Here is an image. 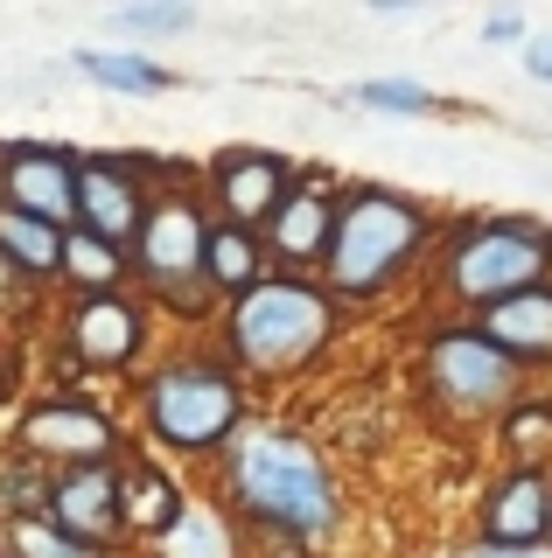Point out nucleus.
<instances>
[{"mask_svg":"<svg viewBox=\"0 0 552 558\" xmlns=\"http://www.w3.org/2000/svg\"><path fill=\"white\" fill-rule=\"evenodd\" d=\"M441 217L420 196L392 182H343L336 196V231L322 252V293L336 307H371L385 293H399L420 258H434Z\"/></svg>","mask_w":552,"mask_h":558,"instance_id":"f257e3e1","label":"nucleus"},{"mask_svg":"<svg viewBox=\"0 0 552 558\" xmlns=\"http://www.w3.org/2000/svg\"><path fill=\"white\" fill-rule=\"evenodd\" d=\"M224 496L238 517H252L266 537H295V545H322L343 531V488L322 461V447L295 426H259L231 440L224 461Z\"/></svg>","mask_w":552,"mask_h":558,"instance_id":"f03ea898","label":"nucleus"},{"mask_svg":"<svg viewBox=\"0 0 552 558\" xmlns=\"http://www.w3.org/2000/svg\"><path fill=\"white\" fill-rule=\"evenodd\" d=\"M552 279V217L531 209H469L441 223L434 238V301L455 307V322H476L482 307L511 301Z\"/></svg>","mask_w":552,"mask_h":558,"instance_id":"7ed1b4c3","label":"nucleus"},{"mask_svg":"<svg viewBox=\"0 0 552 558\" xmlns=\"http://www.w3.org/2000/svg\"><path fill=\"white\" fill-rule=\"evenodd\" d=\"M343 307L322 293V279L301 272H266L252 293L231 301V322H224V342H231V371L252 377H295L322 349L336 342Z\"/></svg>","mask_w":552,"mask_h":558,"instance_id":"20e7f679","label":"nucleus"},{"mask_svg":"<svg viewBox=\"0 0 552 558\" xmlns=\"http://www.w3.org/2000/svg\"><path fill=\"white\" fill-rule=\"evenodd\" d=\"M412 384H420V398L441 418H455V426H496V418L531 391V377L517 371L476 322H434L427 328Z\"/></svg>","mask_w":552,"mask_h":558,"instance_id":"39448f33","label":"nucleus"},{"mask_svg":"<svg viewBox=\"0 0 552 558\" xmlns=\"http://www.w3.org/2000/svg\"><path fill=\"white\" fill-rule=\"evenodd\" d=\"M141 418L168 453H217L245 418V384L224 356H176L141 384Z\"/></svg>","mask_w":552,"mask_h":558,"instance_id":"423d86ee","label":"nucleus"},{"mask_svg":"<svg viewBox=\"0 0 552 558\" xmlns=\"http://www.w3.org/2000/svg\"><path fill=\"white\" fill-rule=\"evenodd\" d=\"M203 238H211V223H203V209L189 196L154 203L141 238H133V272H141L161 301H176L182 314L211 307V287H203Z\"/></svg>","mask_w":552,"mask_h":558,"instance_id":"0eeeda50","label":"nucleus"},{"mask_svg":"<svg viewBox=\"0 0 552 558\" xmlns=\"http://www.w3.org/2000/svg\"><path fill=\"white\" fill-rule=\"evenodd\" d=\"M295 182H301V168L287 154H266V147H231L203 174V189L217 203V223H238V231H266Z\"/></svg>","mask_w":552,"mask_h":558,"instance_id":"6e6552de","label":"nucleus"},{"mask_svg":"<svg viewBox=\"0 0 552 558\" xmlns=\"http://www.w3.org/2000/svg\"><path fill=\"white\" fill-rule=\"evenodd\" d=\"M0 209H22L49 231H77V154L8 147L0 154Z\"/></svg>","mask_w":552,"mask_h":558,"instance_id":"1a4fd4ad","label":"nucleus"},{"mask_svg":"<svg viewBox=\"0 0 552 558\" xmlns=\"http://www.w3.org/2000/svg\"><path fill=\"white\" fill-rule=\"evenodd\" d=\"M336 196L343 189L329 182V174H301V182L287 189V203L273 209V223L259 231L273 266H287L301 279L322 272V252H329V231H336Z\"/></svg>","mask_w":552,"mask_h":558,"instance_id":"9d476101","label":"nucleus"},{"mask_svg":"<svg viewBox=\"0 0 552 558\" xmlns=\"http://www.w3.org/2000/svg\"><path fill=\"white\" fill-rule=\"evenodd\" d=\"M482 545H552V468H504L476 502Z\"/></svg>","mask_w":552,"mask_h":558,"instance_id":"9b49d317","label":"nucleus"},{"mask_svg":"<svg viewBox=\"0 0 552 558\" xmlns=\"http://www.w3.org/2000/svg\"><path fill=\"white\" fill-rule=\"evenodd\" d=\"M49 523H57L63 537H77L84 551L106 558L112 537H127V523H119V468H63L57 488H49Z\"/></svg>","mask_w":552,"mask_h":558,"instance_id":"f8f14e48","label":"nucleus"},{"mask_svg":"<svg viewBox=\"0 0 552 558\" xmlns=\"http://www.w3.org/2000/svg\"><path fill=\"white\" fill-rule=\"evenodd\" d=\"M22 453H36V461H63V468H106L112 461V418L92 412V405H63V398H49L22 418Z\"/></svg>","mask_w":552,"mask_h":558,"instance_id":"ddd939ff","label":"nucleus"},{"mask_svg":"<svg viewBox=\"0 0 552 558\" xmlns=\"http://www.w3.org/2000/svg\"><path fill=\"white\" fill-rule=\"evenodd\" d=\"M147 223V196L133 182V168L119 161H77V231H92L98 244L127 252Z\"/></svg>","mask_w":552,"mask_h":558,"instance_id":"4468645a","label":"nucleus"},{"mask_svg":"<svg viewBox=\"0 0 552 558\" xmlns=\"http://www.w3.org/2000/svg\"><path fill=\"white\" fill-rule=\"evenodd\" d=\"M476 328L504 349L525 377H552V279L511 293V301H496V307H482Z\"/></svg>","mask_w":552,"mask_h":558,"instance_id":"2eb2a0df","label":"nucleus"},{"mask_svg":"<svg viewBox=\"0 0 552 558\" xmlns=\"http://www.w3.org/2000/svg\"><path fill=\"white\" fill-rule=\"evenodd\" d=\"M147 342V314L127 301V293H92V301H77L71 314V349L77 363H92V371H127L133 356H141Z\"/></svg>","mask_w":552,"mask_h":558,"instance_id":"dca6fc26","label":"nucleus"},{"mask_svg":"<svg viewBox=\"0 0 552 558\" xmlns=\"http://www.w3.org/2000/svg\"><path fill=\"white\" fill-rule=\"evenodd\" d=\"M266 272H273V258H266V244H259V231L211 223V238H203V287L238 301V293H252Z\"/></svg>","mask_w":552,"mask_h":558,"instance_id":"f3484780","label":"nucleus"},{"mask_svg":"<svg viewBox=\"0 0 552 558\" xmlns=\"http://www.w3.org/2000/svg\"><path fill=\"white\" fill-rule=\"evenodd\" d=\"M119 523L133 537H168L182 523V488L161 468H119Z\"/></svg>","mask_w":552,"mask_h":558,"instance_id":"a211bd4d","label":"nucleus"},{"mask_svg":"<svg viewBox=\"0 0 552 558\" xmlns=\"http://www.w3.org/2000/svg\"><path fill=\"white\" fill-rule=\"evenodd\" d=\"M496 447L504 468H552V391H525L496 418Z\"/></svg>","mask_w":552,"mask_h":558,"instance_id":"6ab92c4d","label":"nucleus"},{"mask_svg":"<svg viewBox=\"0 0 552 558\" xmlns=\"http://www.w3.org/2000/svg\"><path fill=\"white\" fill-rule=\"evenodd\" d=\"M0 258L22 279H57L63 272V231L22 217V209H0Z\"/></svg>","mask_w":552,"mask_h":558,"instance_id":"aec40b11","label":"nucleus"},{"mask_svg":"<svg viewBox=\"0 0 552 558\" xmlns=\"http://www.w3.org/2000/svg\"><path fill=\"white\" fill-rule=\"evenodd\" d=\"M92 84H106V92H168L176 84V70H161V63H147V57H133V49H77L71 57Z\"/></svg>","mask_w":552,"mask_h":558,"instance_id":"412c9836","label":"nucleus"},{"mask_svg":"<svg viewBox=\"0 0 552 558\" xmlns=\"http://www.w3.org/2000/svg\"><path fill=\"white\" fill-rule=\"evenodd\" d=\"M343 98L364 105V112H385V119H434V112H447V98L427 92V84H412V77H364Z\"/></svg>","mask_w":552,"mask_h":558,"instance_id":"4be33fe9","label":"nucleus"},{"mask_svg":"<svg viewBox=\"0 0 552 558\" xmlns=\"http://www.w3.org/2000/svg\"><path fill=\"white\" fill-rule=\"evenodd\" d=\"M119 266H127V252L98 244L92 231H63V279H77L84 301L92 293H119Z\"/></svg>","mask_w":552,"mask_h":558,"instance_id":"5701e85b","label":"nucleus"},{"mask_svg":"<svg viewBox=\"0 0 552 558\" xmlns=\"http://www.w3.org/2000/svg\"><path fill=\"white\" fill-rule=\"evenodd\" d=\"M49 488H57V475H49L36 453H14V461L0 468V517H8V523L49 517Z\"/></svg>","mask_w":552,"mask_h":558,"instance_id":"b1692460","label":"nucleus"},{"mask_svg":"<svg viewBox=\"0 0 552 558\" xmlns=\"http://www.w3.org/2000/svg\"><path fill=\"white\" fill-rule=\"evenodd\" d=\"M8 545H14V558H98V551H84L77 537H63L49 517H22V523H8Z\"/></svg>","mask_w":552,"mask_h":558,"instance_id":"393cba45","label":"nucleus"},{"mask_svg":"<svg viewBox=\"0 0 552 558\" xmlns=\"http://www.w3.org/2000/svg\"><path fill=\"white\" fill-rule=\"evenodd\" d=\"M168 558H231V537H224V517H189L182 510V523L168 531Z\"/></svg>","mask_w":552,"mask_h":558,"instance_id":"a878e982","label":"nucleus"},{"mask_svg":"<svg viewBox=\"0 0 552 558\" xmlns=\"http://www.w3.org/2000/svg\"><path fill=\"white\" fill-rule=\"evenodd\" d=\"M482 43L490 49H525L531 43V14L525 8H490L482 14Z\"/></svg>","mask_w":552,"mask_h":558,"instance_id":"bb28decb","label":"nucleus"},{"mask_svg":"<svg viewBox=\"0 0 552 558\" xmlns=\"http://www.w3.org/2000/svg\"><path fill=\"white\" fill-rule=\"evenodd\" d=\"M119 28H141V35H182L189 8H119Z\"/></svg>","mask_w":552,"mask_h":558,"instance_id":"cd10ccee","label":"nucleus"},{"mask_svg":"<svg viewBox=\"0 0 552 558\" xmlns=\"http://www.w3.org/2000/svg\"><path fill=\"white\" fill-rule=\"evenodd\" d=\"M447 558H552V545H482V537H469V545L447 551Z\"/></svg>","mask_w":552,"mask_h":558,"instance_id":"c85d7f7f","label":"nucleus"},{"mask_svg":"<svg viewBox=\"0 0 552 558\" xmlns=\"http://www.w3.org/2000/svg\"><path fill=\"white\" fill-rule=\"evenodd\" d=\"M525 77H531V84H552V28L525 43Z\"/></svg>","mask_w":552,"mask_h":558,"instance_id":"c756f323","label":"nucleus"},{"mask_svg":"<svg viewBox=\"0 0 552 558\" xmlns=\"http://www.w3.org/2000/svg\"><path fill=\"white\" fill-rule=\"evenodd\" d=\"M22 293H28V279L8 266V258H0V307H22Z\"/></svg>","mask_w":552,"mask_h":558,"instance_id":"7c9ffc66","label":"nucleus"}]
</instances>
